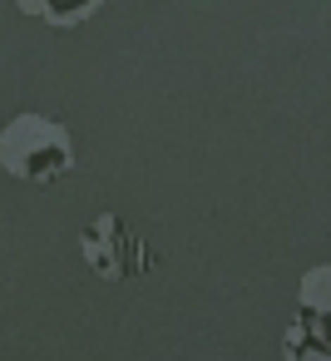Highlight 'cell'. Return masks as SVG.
<instances>
[{
  "instance_id": "1",
  "label": "cell",
  "mask_w": 331,
  "mask_h": 361,
  "mask_svg": "<svg viewBox=\"0 0 331 361\" xmlns=\"http://www.w3.org/2000/svg\"><path fill=\"white\" fill-rule=\"evenodd\" d=\"M0 169L20 183H55L75 169V139L50 114H15L0 129Z\"/></svg>"
},
{
  "instance_id": "2",
  "label": "cell",
  "mask_w": 331,
  "mask_h": 361,
  "mask_svg": "<svg viewBox=\"0 0 331 361\" xmlns=\"http://www.w3.org/2000/svg\"><path fill=\"white\" fill-rule=\"evenodd\" d=\"M80 252H85V262H89L104 282H129V277H144V272L154 267V252L144 247V238H139L124 218H114V213H99V218L80 233Z\"/></svg>"
},
{
  "instance_id": "3",
  "label": "cell",
  "mask_w": 331,
  "mask_h": 361,
  "mask_svg": "<svg viewBox=\"0 0 331 361\" xmlns=\"http://www.w3.org/2000/svg\"><path fill=\"white\" fill-rule=\"evenodd\" d=\"M282 356L287 361H331V351H326V322L296 312V322L282 336Z\"/></svg>"
},
{
  "instance_id": "4",
  "label": "cell",
  "mask_w": 331,
  "mask_h": 361,
  "mask_svg": "<svg viewBox=\"0 0 331 361\" xmlns=\"http://www.w3.org/2000/svg\"><path fill=\"white\" fill-rule=\"evenodd\" d=\"M20 11L25 16H40V20L60 25V30H70V25H85V20L99 16V0H80V6H65V0H25Z\"/></svg>"
},
{
  "instance_id": "5",
  "label": "cell",
  "mask_w": 331,
  "mask_h": 361,
  "mask_svg": "<svg viewBox=\"0 0 331 361\" xmlns=\"http://www.w3.org/2000/svg\"><path fill=\"white\" fill-rule=\"evenodd\" d=\"M326 282H331V267H326V262H316V267L301 277V302H296L301 317H321V322H326Z\"/></svg>"
}]
</instances>
